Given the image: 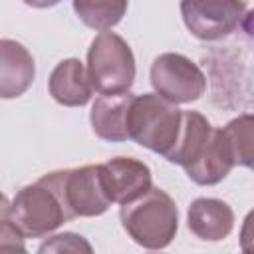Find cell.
Returning a JSON list of instances; mask_svg holds the SVG:
<instances>
[{"instance_id": "1", "label": "cell", "mask_w": 254, "mask_h": 254, "mask_svg": "<svg viewBox=\"0 0 254 254\" xmlns=\"http://www.w3.org/2000/svg\"><path fill=\"white\" fill-rule=\"evenodd\" d=\"M119 218L133 242L147 250L167 248L179 230L177 204L159 187H151L143 196L121 204Z\"/></svg>"}, {"instance_id": "11", "label": "cell", "mask_w": 254, "mask_h": 254, "mask_svg": "<svg viewBox=\"0 0 254 254\" xmlns=\"http://www.w3.org/2000/svg\"><path fill=\"white\" fill-rule=\"evenodd\" d=\"M135 93H109L99 95L89 111V121L93 133L109 143H123L129 141L127 133V113Z\"/></svg>"}, {"instance_id": "14", "label": "cell", "mask_w": 254, "mask_h": 254, "mask_svg": "<svg viewBox=\"0 0 254 254\" xmlns=\"http://www.w3.org/2000/svg\"><path fill=\"white\" fill-rule=\"evenodd\" d=\"M212 125L210 121L198 113V111H183L181 115V127H179V135L177 141L173 145V149L167 153V161L175 163L179 167H189L192 165L200 153L204 151L210 135H212Z\"/></svg>"}, {"instance_id": "2", "label": "cell", "mask_w": 254, "mask_h": 254, "mask_svg": "<svg viewBox=\"0 0 254 254\" xmlns=\"http://www.w3.org/2000/svg\"><path fill=\"white\" fill-rule=\"evenodd\" d=\"M183 111L155 93L135 95L127 113V133L137 145L167 157L173 149Z\"/></svg>"}, {"instance_id": "3", "label": "cell", "mask_w": 254, "mask_h": 254, "mask_svg": "<svg viewBox=\"0 0 254 254\" xmlns=\"http://www.w3.org/2000/svg\"><path fill=\"white\" fill-rule=\"evenodd\" d=\"M40 183L58 196L67 220L99 216L111 206L101 185L99 165L52 171L44 175Z\"/></svg>"}, {"instance_id": "5", "label": "cell", "mask_w": 254, "mask_h": 254, "mask_svg": "<svg viewBox=\"0 0 254 254\" xmlns=\"http://www.w3.org/2000/svg\"><path fill=\"white\" fill-rule=\"evenodd\" d=\"M10 222L24 238H42L58 230L67 216L58 196L40 181L22 187L10 202Z\"/></svg>"}, {"instance_id": "19", "label": "cell", "mask_w": 254, "mask_h": 254, "mask_svg": "<svg viewBox=\"0 0 254 254\" xmlns=\"http://www.w3.org/2000/svg\"><path fill=\"white\" fill-rule=\"evenodd\" d=\"M10 220V200L4 192H0V224Z\"/></svg>"}, {"instance_id": "17", "label": "cell", "mask_w": 254, "mask_h": 254, "mask_svg": "<svg viewBox=\"0 0 254 254\" xmlns=\"http://www.w3.org/2000/svg\"><path fill=\"white\" fill-rule=\"evenodd\" d=\"M36 254H93L89 240L77 232H60L48 236Z\"/></svg>"}, {"instance_id": "8", "label": "cell", "mask_w": 254, "mask_h": 254, "mask_svg": "<svg viewBox=\"0 0 254 254\" xmlns=\"http://www.w3.org/2000/svg\"><path fill=\"white\" fill-rule=\"evenodd\" d=\"M99 177L111 204H127L153 187L151 169L133 157H113L99 163Z\"/></svg>"}, {"instance_id": "4", "label": "cell", "mask_w": 254, "mask_h": 254, "mask_svg": "<svg viewBox=\"0 0 254 254\" xmlns=\"http://www.w3.org/2000/svg\"><path fill=\"white\" fill-rule=\"evenodd\" d=\"M87 77L101 93H125L135 81V56L131 46L115 32H99L87 50Z\"/></svg>"}, {"instance_id": "9", "label": "cell", "mask_w": 254, "mask_h": 254, "mask_svg": "<svg viewBox=\"0 0 254 254\" xmlns=\"http://www.w3.org/2000/svg\"><path fill=\"white\" fill-rule=\"evenodd\" d=\"M36 77V64L28 48L16 40H0V99L24 95Z\"/></svg>"}, {"instance_id": "10", "label": "cell", "mask_w": 254, "mask_h": 254, "mask_svg": "<svg viewBox=\"0 0 254 254\" xmlns=\"http://www.w3.org/2000/svg\"><path fill=\"white\" fill-rule=\"evenodd\" d=\"M187 224H189V230L196 238L218 242V240H224L232 232L234 212L230 204L220 198L200 196L190 202L189 212H187Z\"/></svg>"}, {"instance_id": "16", "label": "cell", "mask_w": 254, "mask_h": 254, "mask_svg": "<svg viewBox=\"0 0 254 254\" xmlns=\"http://www.w3.org/2000/svg\"><path fill=\"white\" fill-rule=\"evenodd\" d=\"M252 127H254V117L252 113H242L236 119L228 121L222 129L232 153L236 165L242 167H252Z\"/></svg>"}, {"instance_id": "7", "label": "cell", "mask_w": 254, "mask_h": 254, "mask_svg": "<svg viewBox=\"0 0 254 254\" xmlns=\"http://www.w3.org/2000/svg\"><path fill=\"white\" fill-rule=\"evenodd\" d=\"M246 10H248V4L232 2V0L181 2V14H183L185 26L194 38L202 42H214L230 36L246 18L244 16Z\"/></svg>"}, {"instance_id": "6", "label": "cell", "mask_w": 254, "mask_h": 254, "mask_svg": "<svg viewBox=\"0 0 254 254\" xmlns=\"http://www.w3.org/2000/svg\"><path fill=\"white\" fill-rule=\"evenodd\" d=\"M151 85L161 99L181 105L196 101L206 91V75L187 56L167 52L151 64Z\"/></svg>"}, {"instance_id": "12", "label": "cell", "mask_w": 254, "mask_h": 254, "mask_svg": "<svg viewBox=\"0 0 254 254\" xmlns=\"http://www.w3.org/2000/svg\"><path fill=\"white\" fill-rule=\"evenodd\" d=\"M48 91L60 105L83 107L89 103L93 87L87 77L85 65L77 58L62 60L50 73Z\"/></svg>"}, {"instance_id": "18", "label": "cell", "mask_w": 254, "mask_h": 254, "mask_svg": "<svg viewBox=\"0 0 254 254\" xmlns=\"http://www.w3.org/2000/svg\"><path fill=\"white\" fill-rule=\"evenodd\" d=\"M0 254H30L24 246V236L10 220L0 224Z\"/></svg>"}, {"instance_id": "13", "label": "cell", "mask_w": 254, "mask_h": 254, "mask_svg": "<svg viewBox=\"0 0 254 254\" xmlns=\"http://www.w3.org/2000/svg\"><path fill=\"white\" fill-rule=\"evenodd\" d=\"M232 167H236L234 161V153L222 133V129H212V135L204 147V151L200 153V157L185 167L187 177L202 187H210V185H218L220 181L226 179V175L232 171Z\"/></svg>"}, {"instance_id": "15", "label": "cell", "mask_w": 254, "mask_h": 254, "mask_svg": "<svg viewBox=\"0 0 254 254\" xmlns=\"http://www.w3.org/2000/svg\"><path fill=\"white\" fill-rule=\"evenodd\" d=\"M73 10L77 14V18L93 28V30H101L107 32L109 28H113L115 24L121 22V18L127 12V2H89V0H75Z\"/></svg>"}]
</instances>
